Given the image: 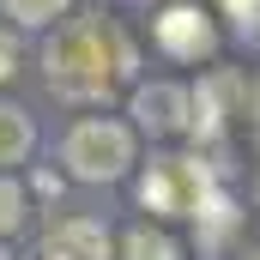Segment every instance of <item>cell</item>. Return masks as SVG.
<instances>
[{"label":"cell","mask_w":260,"mask_h":260,"mask_svg":"<svg viewBox=\"0 0 260 260\" xmlns=\"http://www.w3.org/2000/svg\"><path fill=\"white\" fill-rule=\"evenodd\" d=\"M157 43L176 61H200V55H212V24H206V12H194V6H170L157 18Z\"/></svg>","instance_id":"cell-5"},{"label":"cell","mask_w":260,"mask_h":260,"mask_svg":"<svg viewBox=\"0 0 260 260\" xmlns=\"http://www.w3.org/2000/svg\"><path fill=\"white\" fill-rule=\"evenodd\" d=\"M18 73V49H12V37L0 30V79H12Z\"/></svg>","instance_id":"cell-12"},{"label":"cell","mask_w":260,"mask_h":260,"mask_svg":"<svg viewBox=\"0 0 260 260\" xmlns=\"http://www.w3.org/2000/svg\"><path fill=\"white\" fill-rule=\"evenodd\" d=\"M230 18L242 37H260V0H230Z\"/></svg>","instance_id":"cell-11"},{"label":"cell","mask_w":260,"mask_h":260,"mask_svg":"<svg viewBox=\"0 0 260 260\" xmlns=\"http://www.w3.org/2000/svg\"><path fill=\"white\" fill-rule=\"evenodd\" d=\"M18 224H24V188L0 176V236H12Z\"/></svg>","instance_id":"cell-10"},{"label":"cell","mask_w":260,"mask_h":260,"mask_svg":"<svg viewBox=\"0 0 260 260\" xmlns=\"http://www.w3.org/2000/svg\"><path fill=\"white\" fill-rule=\"evenodd\" d=\"M43 260H109V230L91 218H67L43 236Z\"/></svg>","instance_id":"cell-6"},{"label":"cell","mask_w":260,"mask_h":260,"mask_svg":"<svg viewBox=\"0 0 260 260\" xmlns=\"http://www.w3.org/2000/svg\"><path fill=\"white\" fill-rule=\"evenodd\" d=\"M224 6H230V0H224Z\"/></svg>","instance_id":"cell-15"},{"label":"cell","mask_w":260,"mask_h":260,"mask_svg":"<svg viewBox=\"0 0 260 260\" xmlns=\"http://www.w3.org/2000/svg\"><path fill=\"white\" fill-rule=\"evenodd\" d=\"M121 254L127 260H176V242L164 230H133L127 242H121Z\"/></svg>","instance_id":"cell-8"},{"label":"cell","mask_w":260,"mask_h":260,"mask_svg":"<svg viewBox=\"0 0 260 260\" xmlns=\"http://www.w3.org/2000/svg\"><path fill=\"white\" fill-rule=\"evenodd\" d=\"M30 145H37L30 115H24L18 103H0V164H24V157H30Z\"/></svg>","instance_id":"cell-7"},{"label":"cell","mask_w":260,"mask_h":260,"mask_svg":"<svg viewBox=\"0 0 260 260\" xmlns=\"http://www.w3.org/2000/svg\"><path fill=\"white\" fill-rule=\"evenodd\" d=\"M133 115L145 133H182L188 115H194V97L182 85H139L133 91Z\"/></svg>","instance_id":"cell-4"},{"label":"cell","mask_w":260,"mask_h":260,"mask_svg":"<svg viewBox=\"0 0 260 260\" xmlns=\"http://www.w3.org/2000/svg\"><path fill=\"white\" fill-rule=\"evenodd\" d=\"M248 103H254V115H260V85H254V97H248Z\"/></svg>","instance_id":"cell-13"},{"label":"cell","mask_w":260,"mask_h":260,"mask_svg":"<svg viewBox=\"0 0 260 260\" xmlns=\"http://www.w3.org/2000/svg\"><path fill=\"white\" fill-rule=\"evenodd\" d=\"M6 6V18H18V24H49V18H61L73 0H0Z\"/></svg>","instance_id":"cell-9"},{"label":"cell","mask_w":260,"mask_h":260,"mask_svg":"<svg viewBox=\"0 0 260 260\" xmlns=\"http://www.w3.org/2000/svg\"><path fill=\"white\" fill-rule=\"evenodd\" d=\"M43 67H49V91H61L73 103H91V97H109V85L133 67V49L115 24L85 18V24H67L43 49Z\"/></svg>","instance_id":"cell-1"},{"label":"cell","mask_w":260,"mask_h":260,"mask_svg":"<svg viewBox=\"0 0 260 260\" xmlns=\"http://www.w3.org/2000/svg\"><path fill=\"white\" fill-rule=\"evenodd\" d=\"M139 200L164 218H194L200 206L212 200V170L200 157H157L139 176Z\"/></svg>","instance_id":"cell-2"},{"label":"cell","mask_w":260,"mask_h":260,"mask_svg":"<svg viewBox=\"0 0 260 260\" xmlns=\"http://www.w3.org/2000/svg\"><path fill=\"white\" fill-rule=\"evenodd\" d=\"M0 260H6V236H0Z\"/></svg>","instance_id":"cell-14"},{"label":"cell","mask_w":260,"mask_h":260,"mask_svg":"<svg viewBox=\"0 0 260 260\" xmlns=\"http://www.w3.org/2000/svg\"><path fill=\"white\" fill-rule=\"evenodd\" d=\"M61 157H67V170H73L79 182H115L133 164V139H127V127H115V121H79V127L67 133Z\"/></svg>","instance_id":"cell-3"}]
</instances>
